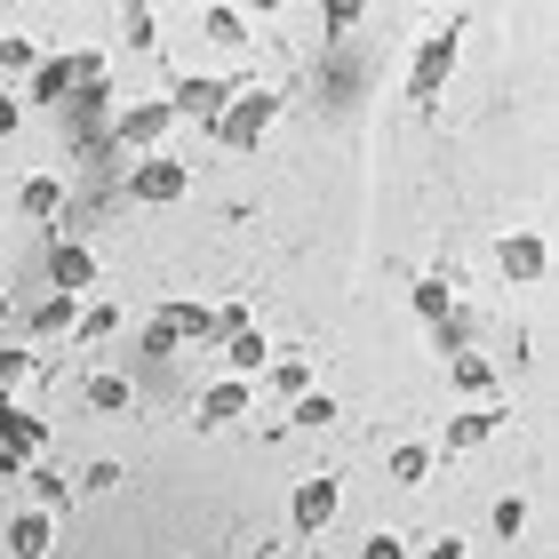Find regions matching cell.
I'll return each mask as SVG.
<instances>
[{
    "label": "cell",
    "mask_w": 559,
    "mask_h": 559,
    "mask_svg": "<svg viewBox=\"0 0 559 559\" xmlns=\"http://www.w3.org/2000/svg\"><path fill=\"white\" fill-rule=\"evenodd\" d=\"M224 352H233V376H257V368H272V336H264V328H240V336L224 344Z\"/></svg>",
    "instance_id": "44dd1931"
},
{
    "label": "cell",
    "mask_w": 559,
    "mask_h": 559,
    "mask_svg": "<svg viewBox=\"0 0 559 559\" xmlns=\"http://www.w3.org/2000/svg\"><path fill=\"white\" fill-rule=\"evenodd\" d=\"M9 416H16V408H9V392H0V440H9Z\"/></svg>",
    "instance_id": "74e56055"
},
{
    "label": "cell",
    "mask_w": 559,
    "mask_h": 559,
    "mask_svg": "<svg viewBox=\"0 0 559 559\" xmlns=\"http://www.w3.org/2000/svg\"><path fill=\"white\" fill-rule=\"evenodd\" d=\"M81 400H88L96 416H129V408H136V384H129L120 368H96L88 384H81Z\"/></svg>",
    "instance_id": "9a60e30c"
},
{
    "label": "cell",
    "mask_w": 559,
    "mask_h": 559,
    "mask_svg": "<svg viewBox=\"0 0 559 559\" xmlns=\"http://www.w3.org/2000/svg\"><path fill=\"white\" fill-rule=\"evenodd\" d=\"M33 368H40V352H33V344H0V392H16Z\"/></svg>",
    "instance_id": "f1b7e54d"
},
{
    "label": "cell",
    "mask_w": 559,
    "mask_h": 559,
    "mask_svg": "<svg viewBox=\"0 0 559 559\" xmlns=\"http://www.w3.org/2000/svg\"><path fill=\"white\" fill-rule=\"evenodd\" d=\"M24 479H33V496H40V512H57V503H72V479H64L57 464H33V472H24Z\"/></svg>",
    "instance_id": "83f0119b"
},
{
    "label": "cell",
    "mask_w": 559,
    "mask_h": 559,
    "mask_svg": "<svg viewBox=\"0 0 559 559\" xmlns=\"http://www.w3.org/2000/svg\"><path fill=\"white\" fill-rule=\"evenodd\" d=\"M120 48L152 57V48H160V16H152V9H129V16H120Z\"/></svg>",
    "instance_id": "d4e9b609"
},
{
    "label": "cell",
    "mask_w": 559,
    "mask_h": 559,
    "mask_svg": "<svg viewBox=\"0 0 559 559\" xmlns=\"http://www.w3.org/2000/svg\"><path fill=\"white\" fill-rule=\"evenodd\" d=\"M503 424H512V408H503V400H479V408H464L448 424V448H488Z\"/></svg>",
    "instance_id": "5bb4252c"
},
{
    "label": "cell",
    "mask_w": 559,
    "mask_h": 559,
    "mask_svg": "<svg viewBox=\"0 0 559 559\" xmlns=\"http://www.w3.org/2000/svg\"><path fill=\"white\" fill-rule=\"evenodd\" d=\"M448 384L472 400H496V360L488 352H448Z\"/></svg>",
    "instance_id": "ac0fdd59"
},
{
    "label": "cell",
    "mask_w": 559,
    "mask_h": 559,
    "mask_svg": "<svg viewBox=\"0 0 559 559\" xmlns=\"http://www.w3.org/2000/svg\"><path fill=\"white\" fill-rule=\"evenodd\" d=\"M272 120H280V88H233V105L216 112V129H209V136H216L224 152H257Z\"/></svg>",
    "instance_id": "6da1fadb"
},
{
    "label": "cell",
    "mask_w": 559,
    "mask_h": 559,
    "mask_svg": "<svg viewBox=\"0 0 559 559\" xmlns=\"http://www.w3.org/2000/svg\"><path fill=\"white\" fill-rule=\"evenodd\" d=\"M248 400H257L248 376H216V384L200 392V431H233V424L248 416Z\"/></svg>",
    "instance_id": "ba28073f"
},
{
    "label": "cell",
    "mask_w": 559,
    "mask_h": 559,
    "mask_svg": "<svg viewBox=\"0 0 559 559\" xmlns=\"http://www.w3.org/2000/svg\"><path fill=\"white\" fill-rule=\"evenodd\" d=\"M72 336H81V344H105V336H120V304H81Z\"/></svg>",
    "instance_id": "7402d4cb"
},
{
    "label": "cell",
    "mask_w": 559,
    "mask_h": 559,
    "mask_svg": "<svg viewBox=\"0 0 559 559\" xmlns=\"http://www.w3.org/2000/svg\"><path fill=\"white\" fill-rule=\"evenodd\" d=\"M209 336V304H160L144 328V352H176V344H200Z\"/></svg>",
    "instance_id": "5b68a950"
},
{
    "label": "cell",
    "mask_w": 559,
    "mask_h": 559,
    "mask_svg": "<svg viewBox=\"0 0 559 559\" xmlns=\"http://www.w3.org/2000/svg\"><path fill=\"white\" fill-rule=\"evenodd\" d=\"M448 72H455V24H448V33H431V40L416 48V64H408V96H416V105H431V96L448 88Z\"/></svg>",
    "instance_id": "8992f818"
},
{
    "label": "cell",
    "mask_w": 559,
    "mask_h": 559,
    "mask_svg": "<svg viewBox=\"0 0 559 559\" xmlns=\"http://www.w3.org/2000/svg\"><path fill=\"white\" fill-rule=\"evenodd\" d=\"M336 503H344V479H336V472H312V479H296V496H288V520H296V536H320V527L336 520Z\"/></svg>",
    "instance_id": "277c9868"
},
{
    "label": "cell",
    "mask_w": 559,
    "mask_h": 559,
    "mask_svg": "<svg viewBox=\"0 0 559 559\" xmlns=\"http://www.w3.org/2000/svg\"><path fill=\"white\" fill-rule=\"evenodd\" d=\"M200 33H209L216 48H233V57H240V48L257 40V24H248V9H233V0H216V9H200Z\"/></svg>",
    "instance_id": "2e32d148"
},
{
    "label": "cell",
    "mask_w": 559,
    "mask_h": 559,
    "mask_svg": "<svg viewBox=\"0 0 559 559\" xmlns=\"http://www.w3.org/2000/svg\"><path fill=\"white\" fill-rule=\"evenodd\" d=\"M384 472L400 479V488H424V479L440 472V448H431V440H400V448L384 455Z\"/></svg>",
    "instance_id": "e0dca14e"
},
{
    "label": "cell",
    "mask_w": 559,
    "mask_h": 559,
    "mask_svg": "<svg viewBox=\"0 0 559 559\" xmlns=\"http://www.w3.org/2000/svg\"><path fill=\"white\" fill-rule=\"evenodd\" d=\"M160 96H168L176 120H209V129H216V112L233 105V81H168Z\"/></svg>",
    "instance_id": "30bf717a"
},
{
    "label": "cell",
    "mask_w": 559,
    "mask_h": 559,
    "mask_svg": "<svg viewBox=\"0 0 559 559\" xmlns=\"http://www.w3.org/2000/svg\"><path fill=\"white\" fill-rule=\"evenodd\" d=\"M24 88H33V105H40V112H64V105H72V48H48Z\"/></svg>",
    "instance_id": "7c38bea8"
},
{
    "label": "cell",
    "mask_w": 559,
    "mask_h": 559,
    "mask_svg": "<svg viewBox=\"0 0 559 559\" xmlns=\"http://www.w3.org/2000/svg\"><path fill=\"white\" fill-rule=\"evenodd\" d=\"M16 209H24V216H40V224H48V216H64V176H40V168H33V176L16 185Z\"/></svg>",
    "instance_id": "d6986e66"
},
{
    "label": "cell",
    "mask_w": 559,
    "mask_h": 559,
    "mask_svg": "<svg viewBox=\"0 0 559 559\" xmlns=\"http://www.w3.org/2000/svg\"><path fill=\"white\" fill-rule=\"evenodd\" d=\"M40 57H48V48H40L33 33H0V72H24V81H33Z\"/></svg>",
    "instance_id": "cb8c5ba5"
},
{
    "label": "cell",
    "mask_w": 559,
    "mask_h": 559,
    "mask_svg": "<svg viewBox=\"0 0 559 559\" xmlns=\"http://www.w3.org/2000/svg\"><path fill=\"white\" fill-rule=\"evenodd\" d=\"M9 312H16V304H9V296H0V328H9Z\"/></svg>",
    "instance_id": "f35d334b"
},
{
    "label": "cell",
    "mask_w": 559,
    "mask_h": 559,
    "mask_svg": "<svg viewBox=\"0 0 559 559\" xmlns=\"http://www.w3.org/2000/svg\"><path fill=\"white\" fill-rule=\"evenodd\" d=\"M72 129H96V112H112V88H72Z\"/></svg>",
    "instance_id": "4dcf8cb0"
},
{
    "label": "cell",
    "mask_w": 559,
    "mask_h": 559,
    "mask_svg": "<svg viewBox=\"0 0 559 559\" xmlns=\"http://www.w3.org/2000/svg\"><path fill=\"white\" fill-rule=\"evenodd\" d=\"M240 328H257V304H240V296H233V304H209V336H216V344H233Z\"/></svg>",
    "instance_id": "603a6c76"
},
{
    "label": "cell",
    "mask_w": 559,
    "mask_h": 559,
    "mask_svg": "<svg viewBox=\"0 0 559 559\" xmlns=\"http://www.w3.org/2000/svg\"><path fill=\"white\" fill-rule=\"evenodd\" d=\"M16 129H24V96H16V88H0V144H9Z\"/></svg>",
    "instance_id": "e575fe53"
},
{
    "label": "cell",
    "mask_w": 559,
    "mask_h": 559,
    "mask_svg": "<svg viewBox=\"0 0 559 559\" xmlns=\"http://www.w3.org/2000/svg\"><path fill=\"white\" fill-rule=\"evenodd\" d=\"M81 304H88V296H40V304H24V336H33V344H48V336H72Z\"/></svg>",
    "instance_id": "4fadbf2b"
},
{
    "label": "cell",
    "mask_w": 559,
    "mask_h": 559,
    "mask_svg": "<svg viewBox=\"0 0 559 559\" xmlns=\"http://www.w3.org/2000/svg\"><path fill=\"white\" fill-rule=\"evenodd\" d=\"M448 304H455V288H448V280H440V272H431V280H416V320H424V328H431V320H440V312H448Z\"/></svg>",
    "instance_id": "f546056e"
},
{
    "label": "cell",
    "mask_w": 559,
    "mask_h": 559,
    "mask_svg": "<svg viewBox=\"0 0 559 559\" xmlns=\"http://www.w3.org/2000/svg\"><path fill=\"white\" fill-rule=\"evenodd\" d=\"M431 336H440V352H472V312H464V304H448V312L431 320Z\"/></svg>",
    "instance_id": "4316f807"
},
{
    "label": "cell",
    "mask_w": 559,
    "mask_h": 559,
    "mask_svg": "<svg viewBox=\"0 0 559 559\" xmlns=\"http://www.w3.org/2000/svg\"><path fill=\"white\" fill-rule=\"evenodd\" d=\"M424 559H472V544H464V536H431Z\"/></svg>",
    "instance_id": "d590c367"
},
{
    "label": "cell",
    "mask_w": 559,
    "mask_h": 559,
    "mask_svg": "<svg viewBox=\"0 0 559 559\" xmlns=\"http://www.w3.org/2000/svg\"><path fill=\"white\" fill-rule=\"evenodd\" d=\"M360 559H408V544H400V536H392V527H376V536L360 544Z\"/></svg>",
    "instance_id": "836d02e7"
},
{
    "label": "cell",
    "mask_w": 559,
    "mask_h": 559,
    "mask_svg": "<svg viewBox=\"0 0 559 559\" xmlns=\"http://www.w3.org/2000/svg\"><path fill=\"white\" fill-rule=\"evenodd\" d=\"M264 376H272V392H280V400H304V392H312V360H304V352H280Z\"/></svg>",
    "instance_id": "ffe728a7"
},
{
    "label": "cell",
    "mask_w": 559,
    "mask_h": 559,
    "mask_svg": "<svg viewBox=\"0 0 559 559\" xmlns=\"http://www.w3.org/2000/svg\"><path fill=\"white\" fill-rule=\"evenodd\" d=\"M488 520H496V536H520V527H527V503H520V496H496Z\"/></svg>",
    "instance_id": "d6a6232c"
},
{
    "label": "cell",
    "mask_w": 559,
    "mask_h": 559,
    "mask_svg": "<svg viewBox=\"0 0 559 559\" xmlns=\"http://www.w3.org/2000/svg\"><path fill=\"white\" fill-rule=\"evenodd\" d=\"M40 464V455L33 448H16V440H0V472H33Z\"/></svg>",
    "instance_id": "8d00e7d4"
},
{
    "label": "cell",
    "mask_w": 559,
    "mask_h": 559,
    "mask_svg": "<svg viewBox=\"0 0 559 559\" xmlns=\"http://www.w3.org/2000/svg\"><path fill=\"white\" fill-rule=\"evenodd\" d=\"M288 424H296V431H328V424H336V400H328V392H304V400H288Z\"/></svg>",
    "instance_id": "484cf974"
},
{
    "label": "cell",
    "mask_w": 559,
    "mask_h": 559,
    "mask_svg": "<svg viewBox=\"0 0 559 559\" xmlns=\"http://www.w3.org/2000/svg\"><path fill=\"white\" fill-rule=\"evenodd\" d=\"M105 488H120V464H112V455H96V464L81 472V496H105Z\"/></svg>",
    "instance_id": "1f68e13d"
},
{
    "label": "cell",
    "mask_w": 559,
    "mask_h": 559,
    "mask_svg": "<svg viewBox=\"0 0 559 559\" xmlns=\"http://www.w3.org/2000/svg\"><path fill=\"white\" fill-rule=\"evenodd\" d=\"M96 248H81V240H48V280H57V296H88L96 288Z\"/></svg>",
    "instance_id": "52a82bcc"
},
{
    "label": "cell",
    "mask_w": 559,
    "mask_h": 559,
    "mask_svg": "<svg viewBox=\"0 0 559 559\" xmlns=\"http://www.w3.org/2000/svg\"><path fill=\"white\" fill-rule=\"evenodd\" d=\"M120 185H129V200H144V209H160V200H185L192 192V168L176 160V152H144V160L120 176Z\"/></svg>",
    "instance_id": "7a4b0ae2"
},
{
    "label": "cell",
    "mask_w": 559,
    "mask_h": 559,
    "mask_svg": "<svg viewBox=\"0 0 559 559\" xmlns=\"http://www.w3.org/2000/svg\"><path fill=\"white\" fill-rule=\"evenodd\" d=\"M496 264H503V280H520V288H527V280L551 272V248H544V233H503L496 240Z\"/></svg>",
    "instance_id": "8fae6325"
},
{
    "label": "cell",
    "mask_w": 559,
    "mask_h": 559,
    "mask_svg": "<svg viewBox=\"0 0 559 559\" xmlns=\"http://www.w3.org/2000/svg\"><path fill=\"white\" fill-rule=\"evenodd\" d=\"M0 544H9V559H48V551H57V512L24 503V512L0 527Z\"/></svg>",
    "instance_id": "9c48e42d"
},
{
    "label": "cell",
    "mask_w": 559,
    "mask_h": 559,
    "mask_svg": "<svg viewBox=\"0 0 559 559\" xmlns=\"http://www.w3.org/2000/svg\"><path fill=\"white\" fill-rule=\"evenodd\" d=\"M168 129H176V112H168V96H136V105H120V120H112V136L136 152H168Z\"/></svg>",
    "instance_id": "3957f363"
}]
</instances>
